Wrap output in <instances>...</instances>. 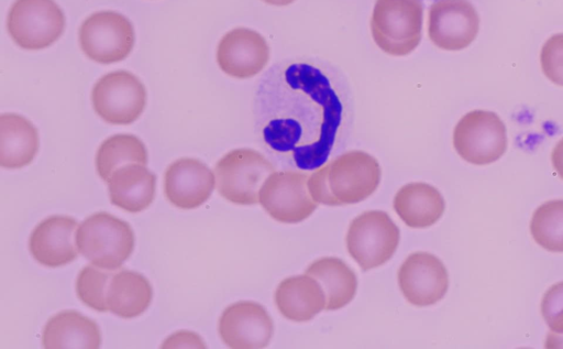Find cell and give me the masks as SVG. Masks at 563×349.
<instances>
[{
	"instance_id": "1",
	"label": "cell",
	"mask_w": 563,
	"mask_h": 349,
	"mask_svg": "<svg viewBox=\"0 0 563 349\" xmlns=\"http://www.w3.org/2000/svg\"><path fill=\"white\" fill-rule=\"evenodd\" d=\"M343 107L329 77L308 63H292L273 77V119L266 143L291 156L300 168L324 164L342 120Z\"/></svg>"
},
{
	"instance_id": "2",
	"label": "cell",
	"mask_w": 563,
	"mask_h": 349,
	"mask_svg": "<svg viewBox=\"0 0 563 349\" xmlns=\"http://www.w3.org/2000/svg\"><path fill=\"white\" fill-rule=\"evenodd\" d=\"M382 170L377 160L353 150L314 168L308 178V189L318 204L343 206L368 198L380 183Z\"/></svg>"
},
{
	"instance_id": "3",
	"label": "cell",
	"mask_w": 563,
	"mask_h": 349,
	"mask_svg": "<svg viewBox=\"0 0 563 349\" xmlns=\"http://www.w3.org/2000/svg\"><path fill=\"white\" fill-rule=\"evenodd\" d=\"M76 243L78 251L91 264L114 271L132 254L134 233L126 221L100 211L90 215L79 225Z\"/></svg>"
},
{
	"instance_id": "4",
	"label": "cell",
	"mask_w": 563,
	"mask_h": 349,
	"mask_svg": "<svg viewBox=\"0 0 563 349\" xmlns=\"http://www.w3.org/2000/svg\"><path fill=\"white\" fill-rule=\"evenodd\" d=\"M421 0H376L371 17V33L376 45L391 56H406L421 41Z\"/></svg>"
},
{
	"instance_id": "5",
	"label": "cell",
	"mask_w": 563,
	"mask_h": 349,
	"mask_svg": "<svg viewBox=\"0 0 563 349\" xmlns=\"http://www.w3.org/2000/svg\"><path fill=\"white\" fill-rule=\"evenodd\" d=\"M274 165L253 149H235L216 164L214 175L219 194L236 205H255L265 179Z\"/></svg>"
},
{
	"instance_id": "6",
	"label": "cell",
	"mask_w": 563,
	"mask_h": 349,
	"mask_svg": "<svg viewBox=\"0 0 563 349\" xmlns=\"http://www.w3.org/2000/svg\"><path fill=\"white\" fill-rule=\"evenodd\" d=\"M399 239V228L387 212L367 210L351 221L345 241L351 258L368 271L391 259Z\"/></svg>"
},
{
	"instance_id": "7",
	"label": "cell",
	"mask_w": 563,
	"mask_h": 349,
	"mask_svg": "<svg viewBox=\"0 0 563 349\" xmlns=\"http://www.w3.org/2000/svg\"><path fill=\"white\" fill-rule=\"evenodd\" d=\"M507 131L499 116L476 109L465 113L453 130L456 153L474 165H487L499 160L507 150Z\"/></svg>"
},
{
	"instance_id": "8",
	"label": "cell",
	"mask_w": 563,
	"mask_h": 349,
	"mask_svg": "<svg viewBox=\"0 0 563 349\" xmlns=\"http://www.w3.org/2000/svg\"><path fill=\"white\" fill-rule=\"evenodd\" d=\"M65 24L64 12L54 0H15L7 20L14 43L31 51L51 46L63 34Z\"/></svg>"
},
{
	"instance_id": "9",
	"label": "cell",
	"mask_w": 563,
	"mask_h": 349,
	"mask_svg": "<svg viewBox=\"0 0 563 349\" xmlns=\"http://www.w3.org/2000/svg\"><path fill=\"white\" fill-rule=\"evenodd\" d=\"M309 175L299 171H274L260 189L258 203L278 222L306 220L318 207L308 189Z\"/></svg>"
},
{
	"instance_id": "10",
	"label": "cell",
	"mask_w": 563,
	"mask_h": 349,
	"mask_svg": "<svg viewBox=\"0 0 563 349\" xmlns=\"http://www.w3.org/2000/svg\"><path fill=\"white\" fill-rule=\"evenodd\" d=\"M96 113L110 124H130L143 112L146 89L142 81L128 70L103 75L91 91Z\"/></svg>"
},
{
	"instance_id": "11",
	"label": "cell",
	"mask_w": 563,
	"mask_h": 349,
	"mask_svg": "<svg viewBox=\"0 0 563 349\" xmlns=\"http://www.w3.org/2000/svg\"><path fill=\"white\" fill-rule=\"evenodd\" d=\"M82 52L93 62L112 64L123 61L134 45V29L123 14L99 11L89 15L79 29Z\"/></svg>"
},
{
	"instance_id": "12",
	"label": "cell",
	"mask_w": 563,
	"mask_h": 349,
	"mask_svg": "<svg viewBox=\"0 0 563 349\" xmlns=\"http://www.w3.org/2000/svg\"><path fill=\"white\" fill-rule=\"evenodd\" d=\"M479 30V17L468 0H438L429 9L428 35L444 51L470 46Z\"/></svg>"
},
{
	"instance_id": "13",
	"label": "cell",
	"mask_w": 563,
	"mask_h": 349,
	"mask_svg": "<svg viewBox=\"0 0 563 349\" xmlns=\"http://www.w3.org/2000/svg\"><path fill=\"white\" fill-rule=\"evenodd\" d=\"M397 280L408 303L418 307L434 305L449 288V274L443 262L432 253L409 254L400 265Z\"/></svg>"
},
{
	"instance_id": "14",
	"label": "cell",
	"mask_w": 563,
	"mask_h": 349,
	"mask_svg": "<svg viewBox=\"0 0 563 349\" xmlns=\"http://www.w3.org/2000/svg\"><path fill=\"white\" fill-rule=\"evenodd\" d=\"M219 335L232 349H261L269 345L274 323L263 305L241 301L229 305L219 319Z\"/></svg>"
},
{
	"instance_id": "15",
	"label": "cell",
	"mask_w": 563,
	"mask_h": 349,
	"mask_svg": "<svg viewBox=\"0 0 563 349\" xmlns=\"http://www.w3.org/2000/svg\"><path fill=\"white\" fill-rule=\"evenodd\" d=\"M269 46L265 37L247 28L225 33L217 48V62L227 75L246 79L260 74L268 64Z\"/></svg>"
},
{
	"instance_id": "16",
	"label": "cell",
	"mask_w": 563,
	"mask_h": 349,
	"mask_svg": "<svg viewBox=\"0 0 563 349\" xmlns=\"http://www.w3.org/2000/svg\"><path fill=\"white\" fill-rule=\"evenodd\" d=\"M214 186L216 175L197 159H178L165 171V196L172 205L180 209L201 206L211 196Z\"/></svg>"
},
{
	"instance_id": "17",
	"label": "cell",
	"mask_w": 563,
	"mask_h": 349,
	"mask_svg": "<svg viewBox=\"0 0 563 349\" xmlns=\"http://www.w3.org/2000/svg\"><path fill=\"white\" fill-rule=\"evenodd\" d=\"M77 228V221L69 216L55 215L42 220L29 239L32 257L47 268L73 262L78 255Z\"/></svg>"
},
{
	"instance_id": "18",
	"label": "cell",
	"mask_w": 563,
	"mask_h": 349,
	"mask_svg": "<svg viewBox=\"0 0 563 349\" xmlns=\"http://www.w3.org/2000/svg\"><path fill=\"white\" fill-rule=\"evenodd\" d=\"M279 313L296 323L311 320L325 309V294L319 282L305 273L284 279L274 294Z\"/></svg>"
},
{
	"instance_id": "19",
	"label": "cell",
	"mask_w": 563,
	"mask_h": 349,
	"mask_svg": "<svg viewBox=\"0 0 563 349\" xmlns=\"http://www.w3.org/2000/svg\"><path fill=\"white\" fill-rule=\"evenodd\" d=\"M107 183L111 203L125 211L140 212L154 200L156 177L146 165L125 164Z\"/></svg>"
},
{
	"instance_id": "20",
	"label": "cell",
	"mask_w": 563,
	"mask_h": 349,
	"mask_svg": "<svg viewBox=\"0 0 563 349\" xmlns=\"http://www.w3.org/2000/svg\"><path fill=\"white\" fill-rule=\"evenodd\" d=\"M393 206L406 226L422 229L433 226L442 217L445 201L434 186L413 182L397 190Z\"/></svg>"
},
{
	"instance_id": "21",
	"label": "cell",
	"mask_w": 563,
	"mask_h": 349,
	"mask_svg": "<svg viewBox=\"0 0 563 349\" xmlns=\"http://www.w3.org/2000/svg\"><path fill=\"white\" fill-rule=\"evenodd\" d=\"M100 343L101 334L97 323L76 310L54 315L43 329L42 346L45 349H96Z\"/></svg>"
},
{
	"instance_id": "22",
	"label": "cell",
	"mask_w": 563,
	"mask_h": 349,
	"mask_svg": "<svg viewBox=\"0 0 563 349\" xmlns=\"http://www.w3.org/2000/svg\"><path fill=\"white\" fill-rule=\"evenodd\" d=\"M38 150L33 123L21 114L0 116V166L9 170L29 165Z\"/></svg>"
},
{
	"instance_id": "23",
	"label": "cell",
	"mask_w": 563,
	"mask_h": 349,
	"mask_svg": "<svg viewBox=\"0 0 563 349\" xmlns=\"http://www.w3.org/2000/svg\"><path fill=\"white\" fill-rule=\"evenodd\" d=\"M305 273L314 277L323 288L327 299L325 310L343 308L356 294V274L339 258L317 259L309 264Z\"/></svg>"
},
{
	"instance_id": "24",
	"label": "cell",
	"mask_w": 563,
	"mask_h": 349,
	"mask_svg": "<svg viewBox=\"0 0 563 349\" xmlns=\"http://www.w3.org/2000/svg\"><path fill=\"white\" fill-rule=\"evenodd\" d=\"M152 286L142 274L121 270L112 275L108 292V308L122 318H134L143 314L151 304Z\"/></svg>"
},
{
	"instance_id": "25",
	"label": "cell",
	"mask_w": 563,
	"mask_h": 349,
	"mask_svg": "<svg viewBox=\"0 0 563 349\" xmlns=\"http://www.w3.org/2000/svg\"><path fill=\"white\" fill-rule=\"evenodd\" d=\"M129 163L147 164V151L144 143L132 134H114L106 139L96 155L99 176L108 182L113 172Z\"/></svg>"
},
{
	"instance_id": "26",
	"label": "cell",
	"mask_w": 563,
	"mask_h": 349,
	"mask_svg": "<svg viewBox=\"0 0 563 349\" xmlns=\"http://www.w3.org/2000/svg\"><path fill=\"white\" fill-rule=\"evenodd\" d=\"M530 233L547 251L563 252V199L548 200L533 211Z\"/></svg>"
},
{
	"instance_id": "27",
	"label": "cell",
	"mask_w": 563,
	"mask_h": 349,
	"mask_svg": "<svg viewBox=\"0 0 563 349\" xmlns=\"http://www.w3.org/2000/svg\"><path fill=\"white\" fill-rule=\"evenodd\" d=\"M113 273L93 264L86 265L78 274L76 293L78 298L97 312H108L107 292Z\"/></svg>"
},
{
	"instance_id": "28",
	"label": "cell",
	"mask_w": 563,
	"mask_h": 349,
	"mask_svg": "<svg viewBox=\"0 0 563 349\" xmlns=\"http://www.w3.org/2000/svg\"><path fill=\"white\" fill-rule=\"evenodd\" d=\"M540 65L544 76L563 87V33L550 36L542 45Z\"/></svg>"
},
{
	"instance_id": "29",
	"label": "cell",
	"mask_w": 563,
	"mask_h": 349,
	"mask_svg": "<svg viewBox=\"0 0 563 349\" xmlns=\"http://www.w3.org/2000/svg\"><path fill=\"white\" fill-rule=\"evenodd\" d=\"M541 315L551 331L563 334V281L545 291L541 301Z\"/></svg>"
},
{
	"instance_id": "30",
	"label": "cell",
	"mask_w": 563,
	"mask_h": 349,
	"mask_svg": "<svg viewBox=\"0 0 563 349\" xmlns=\"http://www.w3.org/2000/svg\"><path fill=\"white\" fill-rule=\"evenodd\" d=\"M163 348H183V347H198L205 348V343L201 338L190 331H177L173 334L168 339L164 341Z\"/></svg>"
},
{
	"instance_id": "31",
	"label": "cell",
	"mask_w": 563,
	"mask_h": 349,
	"mask_svg": "<svg viewBox=\"0 0 563 349\" xmlns=\"http://www.w3.org/2000/svg\"><path fill=\"white\" fill-rule=\"evenodd\" d=\"M551 162L559 177L563 179V138L554 145L551 152Z\"/></svg>"
},
{
	"instance_id": "32",
	"label": "cell",
	"mask_w": 563,
	"mask_h": 349,
	"mask_svg": "<svg viewBox=\"0 0 563 349\" xmlns=\"http://www.w3.org/2000/svg\"><path fill=\"white\" fill-rule=\"evenodd\" d=\"M544 347L547 348H562L563 347V335H559L558 332H550L548 335Z\"/></svg>"
},
{
	"instance_id": "33",
	"label": "cell",
	"mask_w": 563,
	"mask_h": 349,
	"mask_svg": "<svg viewBox=\"0 0 563 349\" xmlns=\"http://www.w3.org/2000/svg\"><path fill=\"white\" fill-rule=\"evenodd\" d=\"M262 1H264L265 3H267L269 6L285 7V6L291 4L296 0H262Z\"/></svg>"
}]
</instances>
